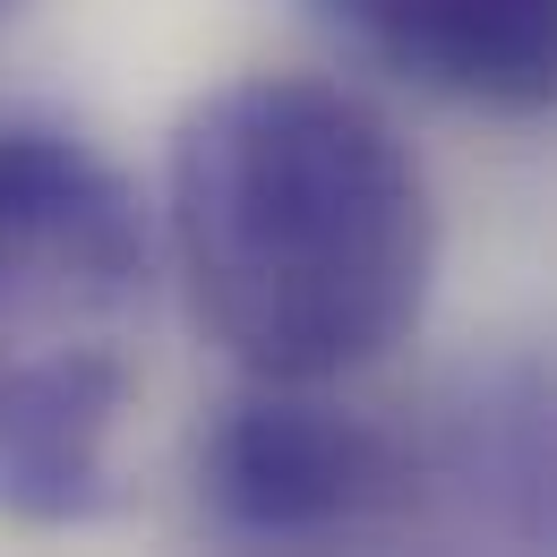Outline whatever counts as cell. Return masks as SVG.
<instances>
[{
  "label": "cell",
  "mask_w": 557,
  "mask_h": 557,
  "mask_svg": "<svg viewBox=\"0 0 557 557\" xmlns=\"http://www.w3.org/2000/svg\"><path fill=\"white\" fill-rule=\"evenodd\" d=\"M163 258L198 335L240 377L335 386L386 360L429 309V172L335 77H232L163 146Z\"/></svg>",
  "instance_id": "obj_1"
},
{
  "label": "cell",
  "mask_w": 557,
  "mask_h": 557,
  "mask_svg": "<svg viewBox=\"0 0 557 557\" xmlns=\"http://www.w3.org/2000/svg\"><path fill=\"white\" fill-rule=\"evenodd\" d=\"M154 232L70 129L0 121V523L77 532L121 488Z\"/></svg>",
  "instance_id": "obj_2"
},
{
  "label": "cell",
  "mask_w": 557,
  "mask_h": 557,
  "mask_svg": "<svg viewBox=\"0 0 557 557\" xmlns=\"http://www.w3.org/2000/svg\"><path fill=\"white\" fill-rule=\"evenodd\" d=\"M412 488L404 437H386L369 412L335 404L326 386H258L232 395L198 437V506L232 541L300 549L360 532Z\"/></svg>",
  "instance_id": "obj_3"
},
{
  "label": "cell",
  "mask_w": 557,
  "mask_h": 557,
  "mask_svg": "<svg viewBox=\"0 0 557 557\" xmlns=\"http://www.w3.org/2000/svg\"><path fill=\"white\" fill-rule=\"evenodd\" d=\"M351 52L472 112H557V0H318Z\"/></svg>",
  "instance_id": "obj_4"
},
{
  "label": "cell",
  "mask_w": 557,
  "mask_h": 557,
  "mask_svg": "<svg viewBox=\"0 0 557 557\" xmlns=\"http://www.w3.org/2000/svg\"><path fill=\"white\" fill-rule=\"evenodd\" d=\"M446 481L523 557H557V360H488L446 404Z\"/></svg>",
  "instance_id": "obj_5"
},
{
  "label": "cell",
  "mask_w": 557,
  "mask_h": 557,
  "mask_svg": "<svg viewBox=\"0 0 557 557\" xmlns=\"http://www.w3.org/2000/svg\"><path fill=\"white\" fill-rule=\"evenodd\" d=\"M0 9H9V0H0Z\"/></svg>",
  "instance_id": "obj_6"
}]
</instances>
